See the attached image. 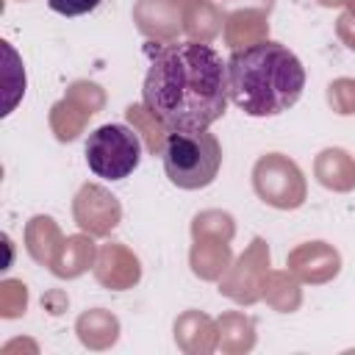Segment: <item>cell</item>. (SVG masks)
<instances>
[{
  "instance_id": "7a4b0ae2",
  "label": "cell",
  "mask_w": 355,
  "mask_h": 355,
  "mask_svg": "<svg viewBox=\"0 0 355 355\" xmlns=\"http://www.w3.org/2000/svg\"><path fill=\"white\" fill-rule=\"evenodd\" d=\"M227 89L247 116H277L302 97L305 67L280 42L247 44L227 58Z\"/></svg>"
},
{
  "instance_id": "5b68a950",
  "label": "cell",
  "mask_w": 355,
  "mask_h": 355,
  "mask_svg": "<svg viewBox=\"0 0 355 355\" xmlns=\"http://www.w3.org/2000/svg\"><path fill=\"white\" fill-rule=\"evenodd\" d=\"M47 6L61 17H83L100 6V0H47Z\"/></svg>"
},
{
  "instance_id": "3957f363",
  "label": "cell",
  "mask_w": 355,
  "mask_h": 355,
  "mask_svg": "<svg viewBox=\"0 0 355 355\" xmlns=\"http://www.w3.org/2000/svg\"><path fill=\"white\" fill-rule=\"evenodd\" d=\"M164 172L172 186L197 191L214 183L222 166V147L208 130H178L169 133L161 150Z\"/></svg>"
},
{
  "instance_id": "277c9868",
  "label": "cell",
  "mask_w": 355,
  "mask_h": 355,
  "mask_svg": "<svg viewBox=\"0 0 355 355\" xmlns=\"http://www.w3.org/2000/svg\"><path fill=\"white\" fill-rule=\"evenodd\" d=\"M141 136L119 122H108L100 125L97 130L89 133L83 155H86V166L103 178V180H125L128 175H133L141 164Z\"/></svg>"
},
{
  "instance_id": "6da1fadb",
  "label": "cell",
  "mask_w": 355,
  "mask_h": 355,
  "mask_svg": "<svg viewBox=\"0 0 355 355\" xmlns=\"http://www.w3.org/2000/svg\"><path fill=\"white\" fill-rule=\"evenodd\" d=\"M141 100L166 133L208 130L230 103L227 61L202 42L161 44L150 55Z\"/></svg>"
}]
</instances>
